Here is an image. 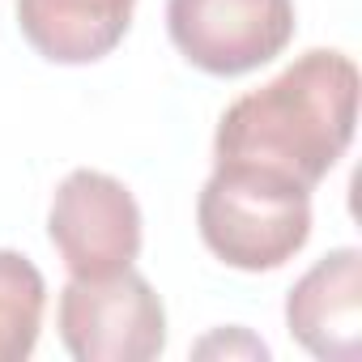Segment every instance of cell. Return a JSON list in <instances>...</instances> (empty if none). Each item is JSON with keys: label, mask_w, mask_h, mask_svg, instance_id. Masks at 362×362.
I'll return each instance as SVG.
<instances>
[{"label": "cell", "mask_w": 362, "mask_h": 362, "mask_svg": "<svg viewBox=\"0 0 362 362\" xmlns=\"http://www.w3.org/2000/svg\"><path fill=\"white\" fill-rule=\"evenodd\" d=\"M294 0H166L175 52L209 77H243L294 39Z\"/></svg>", "instance_id": "277c9868"}, {"label": "cell", "mask_w": 362, "mask_h": 362, "mask_svg": "<svg viewBox=\"0 0 362 362\" xmlns=\"http://www.w3.org/2000/svg\"><path fill=\"white\" fill-rule=\"evenodd\" d=\"M47 235L73 277H111L141 256V209L107 170H69L47 209Z\"/></svg>", "instance_id": "5b68a950"}, {"label": "cell", "mask_w": 362, "mask_h": 362, "mask_svg": "<svg viewBox=\"0 0 362 362\" xmlns=\"http://www.w3.org/2000/svg\"><path fill=\"white\" fill-rule=\"evenodd\" d=\"M290 337L320 362L362 358V252L337 247L315 260L286 298Z\"/></svg>", "instance_id": "8992f818"}, {"label": "cell", "mask_w": 362, "mask_h": 362, "mask_svg": "<svg viewBox=\"0 0 362 362\" xmlns=\"http://www.w3.org/2000/svg\"><path fill=\"white\" fill-rule=\"evenodd\" d=\"M197 226L222 264L269 273L294 260L311 239V192L260 170L214 166L197 201Z\"/></svg>", "instance_id": "7a4b0ae2"}, {"label": "cell", "mask_w": 362, "mask_h": 362, "mask_svg": "<svg viewBox=\"0 0 362 362\" xmlns=\"http://www.w3.org/2000/svg\"><path fill=\"white\" fill-rule=\"evenodd\" d=\"M56 324L77 362H149L166 349V307L132 269L73 277L60 290Z\"/></svg>", "instance_id": "3957f363"}, {"label": "cell", "mask_w": 362, "mask_h": 362, "mask_svg": "<svg viewBox=\"0 0 362 362\" xmlns=\"http://www.w3.org/2000/svg\"><path fill=\"white\" fill-rule=\"evenodd\" d=\"M47 307L43 273L22 256L0 247V362H26L39 345Z\"/></svg>", "instance_id": "ba28073f"}, {"label": "cell", "mask_w": 362, "mask_h": 362, "mask_svg": "<svg viewBox=\"0 0 362 362\" xmlns=\"http://www.w3.org/2000/svg\"><path fill=\"white\" fill-rule=\"evenodd\" d=\"M132 9L136 0H18V26L43 60L94 64L124 43Z\"/></svg>", "instance_id": "52a82bcc"}, {"label": "cell", "mask_w": 362, "mask_h": 362, "mask_svg": "<svg viewBox=\"0 0 362 362\" xmlns=\"http://www.w3.org/2000/svg\"><path fill=\"white\" fill-rule=\"evenodd\" d=\"M192 354H197V358H269V345L256 341L247 328H218V332H209Z\"/></svg>", "instance_id": "9c48e42d"}, {"label": "cell", "mask_w": 362, "mask_h": 362, "mask_svg": "<svg viewBox=\"0 0 362 362\" xmlns=\"http://www.w3.org/2000/svg\"><path fill=\"white\" fill-rule=\"evenodd\" d=\"M358 128V64L311 47L260 90L235 98L214 132V166H243L315 192Z\"/></svg>", "instance_id": "6da1fadb"}]
</instances>
